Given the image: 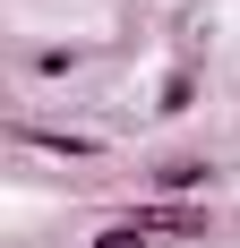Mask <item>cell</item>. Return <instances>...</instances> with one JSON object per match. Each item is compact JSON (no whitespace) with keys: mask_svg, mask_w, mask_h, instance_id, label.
Instances as JSON below:
<instances>
[{"mask_svg":"<svg viewBox=\"0 0 240 248\" xmlns=\"http://www.w3.org/2000/svg\"><path fill=\"white\" fill-rule=\"evenodd\" d=\"M95 248H146V223H112V231H103Z\"/></svg>","mask_w":240,"mask_h":248,"instance_id":"cell-3","label":"cell"},{"mask_svg":"<svg viewBox=\"0 0 240 248\" xmlns=\"http://www.w3.org/2000/svg\"><path fill=\"white\" fill-rule=\"evenodd\" d=\"M189 103H197V77L171 69V77H163V111H189Z\"/></svg>","mask_w":240,"mask_h":248,"instance_id":"cell-2","label":"cell"},{"mask_svg":"<svg viewBox=\"0 0 240 248\" xmlns=\"http://www.w3.org/2000/svg\"><path fill=\"white\" fill-rule=\"evenodd\" d=\"M154 180H163V188H206V163H197V154H171Z\"/></svg>","mask_w":240,"mask_h":248,"instance_id":"cell-1","label":"cell"}]
</instances>
